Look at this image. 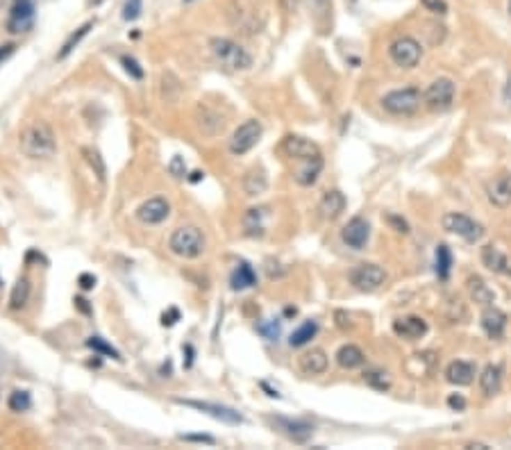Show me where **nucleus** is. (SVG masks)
I'll use <instances>...</instances> for the list:
<instances>
[{
  "mask_svg": "<svg viewBox=\"0 0 511 450\" xmlns=\"http://www.w3.org/2000/svg\"><path fill=\"white\" fill-rule=\"evenodd\" d=\"M323 155L320 157H314V160H305L300 162V169L296 171V183L300 187H311L318 180L320 171H323Z\"/></svg>",
  "mask_w": 511,
  "mask_h": 450,
  "instance_id": "22",
  "label": "nucleus"
},
{
  "mask_svg": "<svg viewBox=\"0 0 511 450\" xmlns=\"http://www.w3.org/2000/svg\"><path fill=\"white\" fill-rule=\"evenodd\" d=\"M505 100L511 105V77L507 80V84H505Z\"/></svg>",
  "mask_w": 511,
  "mask_h": 450,
  "instance_id": "52",
  "label": "nucleus"
},
{
  "mask_svg": "<svg viewBox=\"0 0 511 450\" xmlns=\"http://www.w3.org/2000/svg\"><path fill=\"white\" fill-rule=\"evenodd\" d=\"M423 100H425L427 109H432V111L450 109L453 107V100H455V82L448 80V77H439V80H434L425 89Z\"/></svg>",
  "mask_w": 511,
  "mask_h": 450,
  "instance_id": "6",
  "label": "nucleus"
},
{
  "mask_svg": "<svg viewBox=\"0 0 511 450\" xmlns=\"http://www.w3.org/2000/svg\"><path fill=\"white\" fill-rule=\"evenodd\" d=\"M336 325H339L341 330H348V327H352L350 316L345 314V311H336Z\"/></svg>",
  "mask_w": 511,
  "mask_h": 450,
  "instance_id": "48",
  "label": "nucleus"
},
{
  "mask_svg": "<svg viewBox=\"0 0 511 450\" xmlns=\"http://www.w3.org/2000/svg\"><path fill=\"white\" fill-rule=\"evenodd\" d=\"M469 291H471V298L475 302H480L482 307L493 305V302H496V293H493L487 287V282H484L482 278H478V275H471V278H469Z\"/></svg>",
  "mask_w": 511,
  "mask_h": 450,
  "instance_id": "27",
  "label": "nucleus"
},
{
  "mask_svg": "<svg viewBox=\"0 0 511 450\" xmlns=\"http://www.w3.org/2000/svg\"><path fill=\"white\" fill-rule=\"evenodd\" d=\"M264 212L266 210H248L244 223H246V232L250 237H262L264 235V223H262Z\"/></svg>",
  "mask_w": 511,
  "mask_h": 450,
  "instance_id": "33",
  "label": "nucleus"
},
{
  "mask_svg": "<svg viewBox=\"0 0 511 450\" xmlns=\"http://www.w3.org/2000/svg\"><path fill=\"white\" fill-rule=\"evenodd\" d=\"M120 64H123V68H125V73L132 77V80H143V68L139 66V62L134 57H120Z\"/></svg>",
  "mask_w": 511,
  "mask_h": 450,
  "instance_id": "39",
  "label": "nucleus"
},
{
  "mask_svg": "<svg viewBox=\"0 0 511 450\" xmlns=\"http://www.w3.org/2000/svg\"><path fill=\"white\" fill-rule=\"evenodd\" d=\"M386 282V273L382 266L377 264H359L350 271V284L357 291H375Z\"/></svg>",
  "mask_w": 511,
  "mask_h": 450,
  "instance_id": "7",
  "label": "nucleus"
},
{
  "mask_svg": "<svg viewBox=\"0 0 511 450\" xmlns=\"http://www.w3.org/2000/svg\"><path fill=\"white\" fill-rule=\"evenodd\" d=\"M509 12H511V3H509Z\"/></svg>",
  "mask_w": 511,
  "mask_h": 450,
  "instance_id": "58",
  "label": "nucleus"
},
{
  "mask_svg": "<svg viewBox=\"0 0 511 450\" xmlns=\"http://www.w3.org/2000/svg\"><path fill=\"white\" fill-rule=\"evenodd\" d=\"M175 403L184 405V408L203 412V414H207V417H212L216 421L228 423V426H239V423H244V417H241L237 410L225 408V405H216V403H207V401H189V398H178Z\"/></svg>",
  "mask_w": 511,
  "mask_h": 450,
  "instance_id": "9",
  "label": "nucleus"
},
{
  "mask_svg": "<svg viewBox=\"0 0 511 450\" xmlns=\"http://www.w3.org/2000/svg\"><path fill=\"white\" fill-rule=\"evenodd\" d=\"M336 362H339L341 368H359L363 366V362H366V355L361 352L359 346H352V343H345L339 348V352H336Z\"/></svg>",
  "mask_w": 511,
  "mask_h": 450,
  "instance_id": "25",
  "label": "nucleus"
},
{
  "mask_svg": "<svg viewBox=\"0 0 511 450\" xmlns=\"http://www.w3.org/2000/svg\"><path fill=\"white\" fill-rule=\"evenodd\" d=\"M28 298H30V280L28 278H19V282H16L14 289H12V296H10V309L25 307Z\"/></svg>",
  "mask_w": 511,
  "mask_h": 450,
  "instance_id": "32",
  "label": "nucleus"
},
{
  "mask_svg": "<svg viewBox=\"0 0 511 450\" xmlns=\"http://www.w3.org/2000/svg\"><path fill=\"white\" fill-rule=\"evenodd\" d=\"M259 139H262V123H259L257 118H248L246 123H241L235 134H232L230 139V153L232 155H246L255 148V146L259 143Z\"/></svg>",
  "mask_w": 511,
  "mask_h": 450,
  "instance_id": "5",
  "label": "nucleus"
},
{
  "mask_svg": "<svg viewBox=\"0 0 511 450\" xmlns=\"http://www.w3.org/2000/svg\"><path fill=\"white\" fill-rule=\"evenodd\" d=\"M257 332L262 334L264 339H268V341H277V336H280V332H282V325H280V321L271 318V321L259 323L257 325Z\"/></svg>",
  "mask_w": 511,
  "mask_h": 450,
  "instance_id": "38",
  "label": "nucleus"
},
{
  "mask_svg": "<svg viewBox=\"0 0 511 450\" xmlns=\"http://www.w3.org/2000/svg\"><path fill=\"white\" fill-rule=\"evenodd\" d=\"M275 423L284 430V435H287L289 439L296 441V444H307V441L311 439V432H314V428H311V423H307V421L275 419Z\"/></svg>",
  "mask_w": 511,
  "mask_h": 450,
  "instance_id": "18",
  "label": "nucleus"
},
{
  "mask_svg": "<svg viewBox=\"0 0 511 450\" xmlns=\"http://www.w3.org/2000/svg\"><path fill=\"white\" fill-rule=\"evenodd\" d=\"M300 368H302V373H307V375L325 373V371H327V355L320 348L305 352L300 357Z\"/></svg>",
  "mask_w": 511,
  "mask_h": 450,
  "instance_id": "23",
  "label": "nucleus"
},
{
  "mask_svg": "<svg viewBox=\"0 0 511 450\" xmlns=\"http://www.w3.org/2000/svg\"><path fill=\"white\" fill-rule=\"evenodd\" d=\"M77 284H80V289H82V291H89V289L96 287V275H91V273H82L80 278H77Z\"/></svg>",
  "mask_w": 511,
  "mask_h": 450,
  "instance_id": "44",
  "label": "nucleus"
},
{
  "mask_svg": "<svg viewBox=\"0 0 511 450\" xmlns=\"http://www.w3.org/2000/svg\"><path fill=\"white\" fill-rule=\"evenodd\" d=\"M363 380H366V385L377 389V391H388V389H391V380L386 378L384 371H366Z\"/></svg>",
  "mask_w": 511,
  "mask_h": 450,
  "instance_id": "37",
  "label": "nucleus"
},
{
  "mask_svg": "<svg viewBox=\"0 0 511 450\" xmlns=\"http://www.w3.org/2000/svg\"><path fill=\"white\" fill-rule=\"evenodd\" d=\"M268 187V180L264 176V171H250L248 176L244 178V189L248 196H259L264 194Z\"/></svg>",
  "mask_w": 511,
  "mask_h": 450,
  "instance_id": "30",
  "label": "nucleus"
},
{
  "mask_svg": "<svg viewBox=\"0 0 511 450\" xmlns=\"http://www.w3.org/2000/svg\"><path fill=\"white\" fill-rule=\"evenodd\" d=\"M502 385V366L500 364H487L480 375V387L487 396H493L500 391Z\"/></svg>",
  "mask_w": 511,
  "mask_h": 450,
  "instance_id": "26",
  "label": "nucleus"
},
{
  "mask_svg": "<svg viewBox=\"0 0 511 450\" xmlns=\"http://www.w3.org/2000/svg\"><path fill=\"white\" fill-rule=\"evenodd\" d=\"M184 352H187V368H191V364H194V346H184Z\"/></svg>",
  "mask_w": 511,
  "mask_h": 450,
  "instance_id": "50",
  "label": "nucleus"
},
{
  "mask_svg": "<svg viewBox=\"0 0 511 450\" xmlns=\"http://www.w3.org/2000/svg\"><path fill=\"white\" fill-rule=\"evenodd\" d=\"M448 405H450V408H453V410L462 412V410L466 408V398H464V396H459V394H453V396L448 398Z\"/></svg>",
  "mask_w": 511,
  "mask_h": 450,
  "instance_id": "45",
  "label": "nucleus"
},
{
  "mask_svg": "<svg viewBox=\"0 0 511 450\" xmlns=\"http://www.w3.org/2000/svg\"><path fill=\"white\" fill-rule=\"evenodd\" d=\"M341 239L343 244L348 248H354V250H361L363 246L368 244L370 239V225L366 219H361V216H354V219L348 221V225L341 230Z\"/></svg>",
  "mask_w": 511,
  "mask_h": 450,
  "instance_id": "13",
  "label": "nucleus"
},
{
  "mask_svg": "<svg viewBox=\"0 0 511 450\" xmlns=\"http://www.w3.org/2000/svg\"><path fill=\"white\" fill-rule=\"evenodd\" d=\"M168 214H171L168 201H164V198H148V201L136 210V219L146 225H157L162 221H166Z\"/></svg>",
  "mask_w": 511,
  "mask_h": 450,
  "instance_id": "14",
  "label": "nucleus"
},
{
  "mask_svg": "<svg viewBox=\"0 0 511 450\" xmlns=\"http://www.w3.org/2000/svg\"><path fill=\"white\" fill-rule=\"evenodd\" d=\"M3 3H5V0H0V7H3Z\"/></svg>",
  "mask_w": 511,
  "mask_h": 450,
  "instance_id": "56",
  "label": "nucleus"
},
{
  "mask_svg": "<svg viewBox=\"0 0 511 450\" xmlns=\"http://www.w3.org/2000/svg\"><path fill=\"white\" fill-rule=\"evenodd\" d=\"M316 332H318V323L316 321H305L296 332L291 334V339H289L291 348H302V346H307L316 336Z\"/></svg>",
  "mask_w": 511,
  "mask_h": 450,
  "instance_id": "29",
  "label": "nucleus"
},
{
  "mask_svg": "<svg viewBox=\"0 0 511 450\" xmlns=\"http://www.w3.org/2000/svg\"><path fill=\"white\" fill-rule=\"evenodd\" d=\"M482 327L491 339H502V334L507 330V314L498 307L487 305L482 311Z\"/></svg>",
  "mask_w": 511,
  "mask_h": 450,
  "instance_id": "16",
  "label": "nucleus"
},
{
  "mask_svg": "<svg viewBox=\"0 0 511 450\" xmlns=\"http://www.w3.org/2000/svg\"><path fill=\"white\" fill-rule=\"evenodd\" d=\"M184 3H194V0H184Z\"/></svg>",
  "mask_w": 511,
  "mask_h": 450,
  "instance_id": "55",
  "label": "nucleus"
},
{
  "mask_svg": "<svg viewBox=\"0 0 511 450\" xmlns=\"http://www.w3.org/2000/svg\"><path fill=\"white\" fill-rule=\"evenodd\" d=\"M446 378L450 385H457V387L471 385L475 378V364H471V362H453L446 368Z\"/></svg>",
  "mask_w": 511,
  "mask_h": 450,
  "instance_id": "21",
  "label": "nucleus"
},
{
  "mask_svg": "<svg viewBox=\"0 0 511 450\" xmlns=\"http://www.w3.org/2000/svg\"><path fill=\"white\" fill-rule=\"evenodd\" d=\"M320 212H323L325 219H339V216L345 212V196L339 192V189H332V192H325L323 198H320Z\"/></svg>",
  "mask_w": 511,
  "mask_h": 450,
  "instance_id": "19",
  "label": "nucleus"
},
{
  "mask_svg": "<svg viewBox=\"0 0 511 450\" xmlns=\"http://www.w3.org/2000/svg\"><path fill=\"white\" fill-rule=\"evenodd\" d=\"M393 332L398 336H402V339L416 341V339H420V336H425L427 323L423 321L420 316H404V318H398V321H393Z\"/></svg>",
  "mask_w": 511,
  "mask_h": 450,
  "instance_id": "17",
  "label": "nucleus"
},
{
  "mask_svg": "<svg viewBox=\"0 0 511 450\" xmlns=\"http://www.w3.org/2000/svg\"><path fill=\"white\" fill-rule=\"evenodd\" d=\"M178 318H180V311H178V309H168V311H164L162 323L171 327V325H175V323H178Z\"/></svg>",
  "mask_w": 511,
  "mask_h": 450,
  "instance_id": "46",
  "label": "nucleus"
},
{
  "mask_svg": "<svg viewBox=\"0 0 511 450\" xmlns=\"http://www.w3.org/2000/svg\"><path fill=\"white\" fill-rule=\"evenodd\" d=\"M34 16H37L34 0H14L12 10H10V19H7V30L12 34L30 32L34 25Z\"/></svg>",
  "mask_w": 511,
  "mask_h": 450,
  "instance_id": "11",
  "label": "nucleus"
},
{
  "mask_svg": "<svg viewBox=\"0 0 511 450\" xmlns=\"http://www.w3.org/2000/svg\"><path fill=\"white\" fill-rule=\"evenodd\" d=\"M82 155H84L86 164H89V166L93 169V176H98V180L102 183V180H105V176H107V166H105V162H102L100 153L93 150V148H82Z\"/></svg>",
  "mask_w": 511,
  "mask_h": 450,
  "instance_id": "34",
  "label": "nucleus"
},
{
  "mask_svg": "<svg viewBox=\"0 0 511 450\" xmlns=\"http://www.w3.org/2000/svg\"><path fill=\"white\" fill-rule=\"evenodd\" d=\"M75 305L80 307L84 314H91V309H89V305H86V300L84 298H75Z\"/></svg>",
  "mask_w": 511,
  "mask_h": 450,
  "instance_id": "51",
  "label": "nucleus"
},
{
  "mask_svg": "<svg viewBox=\"0 0 511 450\" xmlns=\"http://www.w3.org/2000/svg\"><path fill=\"white\" fill-rule=\"evenodd\" d=\"M388 55H391L395 66L414 68L416 64L420 62L423 48H420V43L416 41L414 37H400V39H395L391 46H388Z\"/></svg>",
  "mask_w": 511,
  "mask_h": 450,
  "instance_id": "10",
  "label": "nucleus"
},
{
  "mask_svg": "<svg viewBox=\"0 0 511 450\" xmlns=\"http://www.w3.org/2000/svg\"><path fill=\"white\" fill-rule=\"evenodd\" d=\"M0 287H3V280H0Z\"/></svg>",
  "mask_w": 511,
  "mask_h": 450,
  "instance_id": "57",
  "label": "nucleus"
},
{
  "mask_svg": "<svg viewBox=\"0 0 511 450\" xmlns=\"http://www.w3.org/2000/svg\"><path fill=\"white\" fill-rule=\"evenodd\" d=\"M210 48L214 57L221 62V66H225L228 71H248V68H253V55L237 41L214 37L210 41Z\"/></svg>",
  "mask_w": 511,
  "mask_h": 450,
  "instance_id": "2",
  "label": "nucleus"
},
{
  "mask_svg": "<svg viewBox=\"0 0 511 450\" xmlns=\"http://www.w3.org/2000/svg\"><path fill=\"white\" fill-rule=\"evenodd\" d=\"M443 228L448 232H453V235H457V237L471 241V244H475V241H480L484 237L482 225L478 221H473L471 216L459 214V212H450V214L443 216Z\"/></svg>",
  "mask_w": 511,
  "mask_h": 450,
  "instance_id": "8",
  "label": "nucleus"
},
{
  "mask_svg": "<svg viewBox=\"0 0 511 450\" xmlns=\"http://www.w3.org/2000/svg\"><path fill=\"white\" fill-rule=\"evenodd\" d=\"M423 7H425L427 12L439 14V16L448 14V3H446V0H423Z\"/></svg>",
  "mask_w": 511,
  "mask_h": 450,
  "instance_id": "41",
  "label": "nucleus"
},
{
  "mask_svg": "<svg viewBox=\"0 0 511 450\" xmlns=\"http://www.w3.org/2000/svg\"><path fill=\"white\" fill-rule=\"evenodd\" d=\"M450 271H453V253H450V248L446 244H441L437 248V275L439 280H448L450 278Z\"/></svg>",
  "mask_w": 511,
  "mask_h": 450,
  "instance_id": "31",
  "label": "nucleus"
},
{
  "mask_svg": "<svg viewBox=\"0 0 511 450\" xmlns=\"http://www.w3.org/2000/svg\"><path fill=\"white\" fill-rule=\"evenodd\" d=\"M168 248L173 255L182 259H196L205 253V235L196 225H182L168 239Z\"/></svg>",
  "mask_w": 511,
  "mask_h": 450,
  "instance_id": "3",
  "label": "nucleus"
},
{
  "mask_svg": "<svg viewBox=\"0 0 511 450\" xmlns=\"http://www.w3.org/2000/svg\"><path fill=\"white\" fill-rule=\"evenodd\" d=\"M382 107L388 114L395 116H411L420 107V91L416 86H404V89L388 91L382 98Z\"/></svg>",
  "mask_w": 511,
  "mask_h": 450,
  "instance_id": "4",
  "label": "nucleus"
},
{
  "mask_svg": "<svg viewBox=\"0 0 511 450\" xmlns=\"http://www.w3.org/2000/svg\"><path fill=\"white\" fill-rule=\"evenodd\" d=\"M262 389H266V391H268V396H271V398H280V394H277V391H273V389L268 387L266 382H262Z\"/></svg>",
  "mask_w": 511,
  "mask_h": 450,
  "instance_id": "53",
  "label": "nucleus"
},
{
  "mask_svg": "<svg viewBox=\"0 0 511 450\" xmlns=\"http://www.w3.org/2000/svg\"><path fill=\"white\" fill-rule=\"evenodd\" d=\"M7 408H10L12 412H28L32 408V398H30L28 391H23V389H16V391L10 394Z\"/></svg>",
  "mask_w": 511,
  "mask_h": 450,
  "instance_id": "36",
  "label": "nucleus"
},
{
  "mask_svg": "<svg viewBox=\"0 0 511 450\" xmlns=\"http://www.w3.org/2000/svg\"><path fill=\"white\" fill-rule=\"evenodd\" d=\"M230 284H232V289H235V291H244V289L255 287V284H257L255 268L250 266L248 262H239L237 268H235V273H232V278H230Z\"/></svg>",
  "mask_w": 511,
  "mask_h": 450,
  "instance_id": "24",
  "label": "nucleus"
},
{
  "mask_svg": "<svg viewBox=\"0 0 511 450\" xmlns=\"http://www.w3.org/2000/svg\"><path fill=\"white\" fill-rule=\"evenodd\" d=\"M21 150L25 157H32V160L53 157L57 150L53 127L48 123H43V121H37V123L28 125L21 132Z\"/></svg>",
  "mask_w": 511,
  "mask_h": 450,
  "instance_id": "1",
  "label": "nucleus"
},
{
  "mask_svg": "<svg viewBox=\"0 0 511 450\" xmlns=\"http://www.w3.org/2000/svg\"><path fill=\"white\" fill-rule=\"evenodd\" d=\"M388 223H391V225H395V230L398 232H402V235H407V232H409V225H407V221H402L400 219V216H388Z\"/></svg>",
  "mask_w": 511,
  "mask_h": 450,
  "instance_id": "47",
  "label": "nucleus"
},
{
  "mask_svg": "<svg viewBox=\"0 0 511 450\" xmlns=\"http://www.w3.org/2000/svg\"><path fill=\"white\" fill-rule=\"evenodd\" d=\"M482 262L484 266L489 268L493 273H500V275H511V264L505 253H500L496 246H484L482 248Z\"/></svg>",
  "mask_w": 511,
  "mask_h": 450,
  "instance_id": "20",
  "label": "nucleus"
},
{
  "mask_svg": "<svg viewBox=\"0 0 511 450\" xmlns=\"http://www.w3.org/2000/svg\"><path fill=\"white\" fill-rule=\"evenodd\" d=\"M143 10V0H125V7H123V19L125 21H134L139 19V14Z\"/></svg>",
  "mask_w": 511,
  "mask_h": 450,
  "instance_id": "40",
  "label": "nucleus"
},
{
  "mask_svg": "<svg viewBox=\"0 0 511 450\" xmlns=\"http://www.w3.org/2000/svg\"><path fill=\"white\" fill-rule=\"evenodd\" d=\"M16 50V43H5V46H0V62H5L7 57H12Z\"/></svg>",
  "mask_w": 511,
  "mask_h": 450,
  "instance_id": "49",
  "label": "nucleus"
},
{
  "mask_svg": "<svg viewBox=\"0 0 511 450\" xmlns=\"http://www.w3.org/2000/svg\"><path fill=\"white\" fill-rule=\"evenodd\" d=\"M91 28H93V21H86L84 25H80V28H77V30L71 34V37H68V39L64 41L62 50H59V53H57V59H66L68 55H71L73 50H75L77 46H80V41L86 37V34H89Z\"/></svg>",
  "mask_w": 511,
  "mask_h": 450,
  "instance_id": "28",
  "label": "nucleus"
},
{
  "mask_svg": "<svg viewBox=\"0 0 511 450\" xmlns=\"http://www.w3.org/2000/svg\"><path fill=\"white\" fill-rule=\"evenodd\" d=\"M86 346H89V348L93 350V352H100V355H105V357H111V359H116V362H120L123 357H120V352L114 348V346L111 343H107L105 339H102V336H91L89 341H86Z\"/></svg>",
  "mask_w": 511,
  "mask_h": 450,
  "instance_id": "35",
  "label": "nucleus"
},
{
  "mask_svg": "<svg viewBox=\"0 0 511 450\" xmlns=\"http://www.w3.org/2000/svg\"><path fill=\"white\" fill-rule=\"evenodd\" d=\"M487 196L493 205L500 207V210L509 207L511 205V173H502L496 180H491L487 185Z\"/></svg>",
  "mask_w": 511,
  "mask_h": 450,
  "instance_id": "15",
  "label": "nucleus"
},
{
  "mask_svg": "<svg viewBox=\"0 0 511 450\" xmlns=\"http://www.w3.org/2000/svg\"><path fill=\"white\" fill-rule=\"evenodd\" d=\"M168 171H171V176H175V178H184V160L180 157V155H175V157H173V162L168 164Z\"/></svg>",
  "mask_w": 511,
  "mask_h": 450,
  "instance_id": "42",
  "label": "nucleus"
},
{
  "mask_svg": "<svg viewBox=\"0 0 511 450\" xmlns=\"http://www.w3.org/2000/svg\"><path fill=\"white\" fill-rule=\"evenodd\" d=\"M203 176H205V173H201V171L191 173V183H201V180H203Z\"/></svg>",
  "mask_w": 511,
  "mask_h": 450,
  "instance_id": "54",
  "label": "nucleus"
},
{
  "mask_svg": "<svg viewBox=\"0 0 511 450\" xmlns=\"http://www.w3.org/2000/svg\"><path fill=\"white\" fill-rule=\"evenodd\" d=\"M282 150L287 153V157L298 160V162L314 160V157H320V155H323L314 141L307 139V137H300V134H289V137H284Z\"/></svg>",
  "mask_w": 511,
  "mask_h": 450,
  "instance_id": "12",
  "label": "nucleus"
},
{
  "mask_svg": "<svg viewBox=\"0 0 511 450\" xmlns=\"http://www.w3.org/2000/svg\"><path fill=\"white\" fill-rule=\"evenodd\" d=\"M182 441H194V444H207V446H214L216 439L210 437V435H180Z\"/></svg>",
  "mask_w": 511,
  "mask_h": 450,
  "instance_id": "43",
  "label": "nucleus"
}]
</instances>
